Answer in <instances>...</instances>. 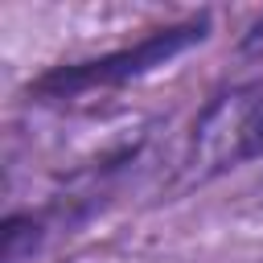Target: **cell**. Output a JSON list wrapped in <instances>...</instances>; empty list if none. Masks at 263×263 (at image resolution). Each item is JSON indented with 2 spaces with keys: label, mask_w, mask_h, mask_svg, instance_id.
I'll return each instance as SVG.
<instances>
[{
  "label": "cell",
  "mask_w": 263,
  "mask_h": 263,
  "mask_svg": "<svg viewBox=\"0 0 263 263\" xmlns=\"http://www.w3.org/2000/svg\"><path fill=\"white\" fill-rule=\"evenodd\" d=\"M205 37H210V12H197V16L181 21V25L152 29L136 45H123V49H111V53H99V58H86V62H66V66L45 70L41 78L29 82V99L62 103V99H78V95H95V90L140 82V78L156 74L160 66L177 62L181 53L197 49Z\"/></svg>",
  "instance_id": "obj_1"
},
{
  "label": "cell",
  "mask_w": 263,
  "mask_h": 263,
  "mask_svg": "<svg viewBox=\"0 0 263 263\" xmlns=\"http://www.w3.org/2000/svg\"><path fill=\"white\" fill-rule=\"evenodd\" d=\"M251 160H263V74L222 86L201 107L189 136L185 173L201 185Z\"/></svg>",
  "instance_id": "obj_2"
},
{
  "label": "cell",
  "mask_w": 263,
  "mask_h": 263,
  "mask_svg": "<svg viewBox=\"0 0 263 263\" xmlns=\"http://www.w3.org/2000/svg\"><path fill=\"white\" fill-rule=\"evenodd\" d=\"M49 234V218L33 210H12L0 226V263H33Z\"/></svg>",
  "instance_id": "obj_3"
},
{
  "label": "cell",
  "mask_w": 263,
  "mask_h": 263,
  "mask_svg": "<svg viewBox=\"0 0 263 263\" xmlns=\"http://www.w3.org/2000/svg\"><path fill=\"white\" fill-rule=\"evenodd\" d=\"M238 53H242V58H263V16H255V21L242 29V37H238Z\"/></svg>",
  "instance_id": "obj_4"
}]
</instances>
